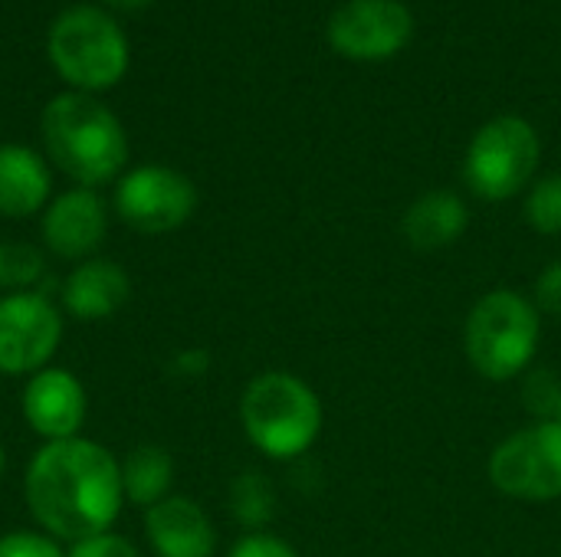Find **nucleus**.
Listing matches in <instances>:
<instances>
[{"label": "nucleus", "instance_id": "25", "mask_svg": "<svg viewBox=\"0 0 561 557\" xmlns=\"http://www.w3.org/2000/svg\"><path fill=\"white\" fill-rule=\"evenodd\" d=\"M207 368H210V355L204 348H184L174 358V374H181V378H201V374H207Z\"/></svg>", "mask_w": 561, "mask_h": 557}, {"label": "nucleus", "instance_id": "7", "mask_svg": "<svg viewBox=\"0 0 561 557\" xmlns=\"http://www.w3.org/2000/svg\"><path fill=\"white\" fill-rule=\"evenodd\" d=\"M486 476L506 499L546 506L561 499V420H533L529 427L503 437L490 460Z\"/></svg>", "mask_w": 561, "mask_h": 557}, {"label": "nucleus", "instance_id": "5", "mask_svg": "<svg viewBox=\"0 0 561 557\" xmlns=\"http://www.w3.org/2000/svg\"><path fill=\"white\" fill-rule=\"evenodd\" d=\"M49 59L76 92H99L125 76L128 43L99 7H69L49 30Z\"/></svg>", "mask_w": 561, "mask_h": 557}, {"label": "nucleus", "instance_id": "28", "mask_svg": "<svg viewBox=\"0 0 561 557\" xmlns=\"http://www.w3.org/2000/svg\"><path fill=\"white\" fill-rule=\"evenodd\" d=\"M559 420H561V407H559Z\"/></svg>", "mask_w": 561, "mask_h": 557}, {"label": "nucleus", "instance_id": "13", "mask_svg": "<svg viewBox=\"0 0 561 557\" xmlns=\"http://www.w3.org/2000/svg\"><path fill=\"white\" fill-rule=\"evenodd\" d=\"M145 538L154 557H214L217 529L191 496H168L145 512Z\"/></svg>", "mask_w": 561, "mask_h": 557}, {"label": "nucleus", "instance_id": "14", "mask_svg": "<svg viewBox=\"0 0 561 557\" xmlns=\"http://www.w3.org/2000/svg\"><path fill=\"white\" fill-rule=\"evenodd\" d=\"M131 295V279L115 259H82L59 289L66 315L79 322H102L122 312V305Z\"/></svg>", "mask_w": 561, "mask_h": 557}, {"label": "nucleus", "instance_id": "22", "mask_svg": "<svg viewBox=\"0 0 561 557\" xmlns=\"http://www.w3.org/2000/svg\"><path fill=\"white\" fill-rule=\"evenodd\" d=\"M227 557H299V552L273 532H243Z\"/></svg>", "mask_w": 561, "mask_h": 557}, {"label": "nucleus", "instance_id": "10", "mask_svg": "<svg viewBox=\"0 0 561 557\" xmlns=\"http://www.w3.org/2000/svg\"><path fill=\"white\" fill-rule=\"evenodd\" d=\"M414 33V16L401 0H348L329 20V43L339 56L375 62L401 53Z\"/></svg>", "mask_w": 561, "mask_h": 557}, {"label": "nucleus", "instance_id": "23", "mask_svg": "<svg viewBox=\"0 0 561 557\" xmlns=\"http://www.w3.org/2000/svg\"><path fill=\"white\" fill-rule=\"evenodd\" d=\"M66 557H141V552L128 538H122L115 532H105V535H92L85 542L69 545Z\"/></svg>", "mask_w": 561, "mask_h": 557}, {"label": "nucleus", "instance_id": "2", "mask_svg": "<svg viewBox=\"0 0 561 557\" xmlns=\"http://www.w3.org/2000/svg\"><path fill=\"white\" fill-rule=\"evenodd\" d=\"M43 144L59 171L92 190L115 181L128 164V135L122 121L89 92L56 95L43 108Z\"/></svg>", "mask_w": 561, "mask_h": 557}, {"label": "nucleus", "instance_id": "21", "mask_svg": "<svg viewBox=\"0 0 561 557\" xmlns=\"http://www.w3.org/2000/svg\"><path fill=\"white\" fill-rule=\"evenodd\" d=\"M0 557H66V548L46 532H7L0 535Z\"/></svg>", "mask_w": 561, "mask_h": 557}, {"label": "nucleus", "instance_id": "6", "mask_svg": "<svg viewBox=\"0 0 561 557\" xmlns=\"http://www.w3.org/2000/svg\"><path fill=\"white\" fill-rule=\"evenodd\" d=\"M542 161V141L523 115L490 118L463 158L467 187L490 204H503L533 187Z\"/></svg>", "mask_w": 561, "mask_h": 557}, {"label": "nucleus", "instance_id": "8", "mask_svg": "<svg viewBox=\"0 0 561 557\" xmlns=\"http://www.w3.org/2000/svg\"><path fill=\"white\" fill-rule=\"evenodd\" d=\"M62 341V312L43 289L0 295V374L30 378L49 368Z\"/></svg>", "mask_w": 561, "mask_h": 557}, {"label": "nucleus", "instance_id": "4", "mask_svg": "<svg viewBox=\"0 0 561 557\" xmlns=\"http://www.w3.org/2000/svg\"><path fill=\"white\" fill-rule=\"evenodd\" d=\"M542 312L533 295L519 289L483 292L463 322V351L470 368L493 384H506L526 374L539 355Z\"/></svg>", "mask_w": 561, "mask_h": 557}, {"label": "nucleus", "instance_id": "18", "mask_svg": "<svg viewBox=\"0 0 561 557\" xmlns=\"http://www.w3.org/2000/svg\"><path fill=\"white\" fill-rule=\"evenodd\" d=\"M230 515L243 532H266V525L276 515V489H273V483L256 469L240 473L230 483Z\"/></svg>", "mask_w": 561, "mask_h": 557}, {"label": "nucleus", "instance_id": "1", "mask_svg": "<svg viewBox=\"0 0 561 557\" xmlns=\"http://www.w3.org/2000/svg\"><path fill=\"white\" fill-rule=\"evenodd\" d=\"M23 496L39 532L56 542L105 535L125 509L122 460L89 437L43 443L26 466Z\"/></svg>", "mask_w": 561, "mask_h": 557}, {"label": "nucleus", "instance_id": "27", "mask_svg": "<svg viewBox=\"0 0 561 557\" xmlns=\"http://www.w3.org/2000/svg\"><path fill=\"white\" fill-rule=\"evenodd\" d=\"M3 469H7V453H3V443H0V476H3Z\"/></svg>", "mask_w": 561, "mask_h": 557}, {"label": "nucleus", "instance_id": "17", "mask_svg": "<svg viewBox=\"0 0 561 557\" xmlns=\"http://www.w3.org/2000/svg\"><path fill=\"white\" fill-rule=\"evenodd\" d=\"M171 486H174V456L164 446L141 443L122 460L125 502L148 512L151 506L171 496Z\"/></svg>", "mask_w": 561, "mask_h": 557}, {"label": "nucleus", "instance_id": "20", "mask_svg": "<svg viewBox=\"0 0 561 557\" xmlns=\"http://www.w3.org/2000/svg\"><path fill=\"white\" fill-rule=\"evenodd\" d=\"M523 217L529 230L542 236H561V174L533 181V187L526 190Z\"/></svg>", "mask_w": 561, "mask_h": 557}, {"label": "nucleus", "instance_id": "12", "mask_svg": "<svg viewBox=\"0 0 561 557\" xmlns=\"http://www.w3.org/2000/svg\"><path fill=\"white\" fill-rule=\"evenodd\" d=\"M105 227V200L92 187H72L59 194L56 200L46 204L39 220L43 246L69 263L92 259V253L102 246Z\"/></svg>", "mask_w": 561, "mask_h": 557}, {"label": "nucleus", "instance_id": "26", "mask_svg": "<svg viewBox=\"0 0 561 557\" xmlns=\"http://www.w3.org/2000/svg\"><path fill=\"white\" fill-rule=\"evenodd\" d=\"M115 10H141V7H148L151 0H108Z\"/></svg>", "mask_w": 561, "mask_h": 557}, {"label": "nucleus", "instance_id": "15", "mask_svg": "<svg viewBox=\"0 0 561 557\" xmlns=\"http://www.w3.org/2000/svg\"><path fill=\"white\" fill-rule=\"evenodd\" d=\"M470 207L457 190L437 187L411 200L401 217V236L417 253H440L467 236Z\"/></svg>", "mask_w": 561, "mask_h": 557}, {"label": "nucleus", "instance_id": "19", "mask_svg": "<svg viewBox=\"0 0 561 557\" xmlns=\"http://www.w3.org/2000/svg\"><path fill=\"white\" fill-rule=\"evenodd\" d=\"M46 276V256L30 243H0V289L33 292Z\"/></svg>", "mask_w": 561, "mask_h": 557}, {"label": "nucleus", "instance_id": "24", "mask_svg": "<svg viewBox=\"0 0 561 557\" xmlns=\"http://www.w3.org/2000/svg\"><path fill=\"white\" fill-rule=\"evenodd\" d=\"M533 302L542 315H552L561 318V256L552 259L539 276H536V286H533Z\"/></svg>", "mask_w": 561, "mask_h": 557}, {"label": "nucleus", "instance_id": "11", "mask_svg": "<svg viewBox=\"0 0 561 557\" xmlns=\"http://www.w3.org/2000/svg\"><path fill=\"white\" fill-rule=\"evenodd\" d=\"M20 410L36 437H43L46 443H56V440L79 437L85 414H89V397H85L82 381L72 371L49 364L26 378Z\"/></svg>", "mask_w": 561, "mask_h": 557}, {"label": "nucleus", "instance_id": "9", "mask_svg": "<svg viewBox=\"0 0 561 557\" xmlns=\"http://www.w3.org/2000/svg\"><path fill=\"white\" fill-rule=\"evenodd\" d=\"M197 210V187L187 174L145 164L128 171L115 187V213L138 233H171L181 230Z\"/></svg>", "mask_w": 561, "mask_h": 557}, {"label": "nucleus", "instance_id": "16", "mask_svg": "<svg viewBox=\"0 0 561 557\" xmlns=\"http://www.w3.org/2000/svg\"><path fill=\"white\" fill-rule=\"evenodd\" d=\"M49 190V167L33 148L0 144V217L20 220L46 210Z\"/></svg>", "mask_w": 561, "mask_h": 557}, {"label": "nucleus", "instance_id": "3", "mask_svg": "<svg viewBox=\"0 0 561 557\" xmlns=\"http://www.w3.org/2000/svg\"><path fill=\"white\" fill-rule=\"evenodd\" d=\"M240 427L273 463L306 456L325 427L322 397L293 371H263L240 394Z\"/></svg>", "mask_w": 561, "mask_h": 557}]
</instances>
